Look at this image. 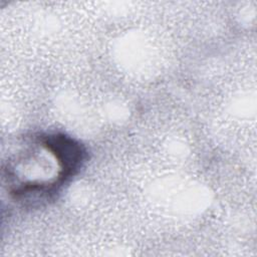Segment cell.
<instances>
[{
	"mask_svg": "<svg viewBox=\"0 0 257 257\" xmlns=\"http://www.w3.org/2000/svg\"><path fill=\"white\" fill-rule=\"evenodd\" d=\"M8 158L4 179L10 196L25 205L52 200L83 167L84 146L63 133H40L24 138Z\"/></svg>",
	"mask_w": 257,
	"mask_h": 257,
	"instance_id": "obj_1",
	"label": "cell"
}]
</instances>
